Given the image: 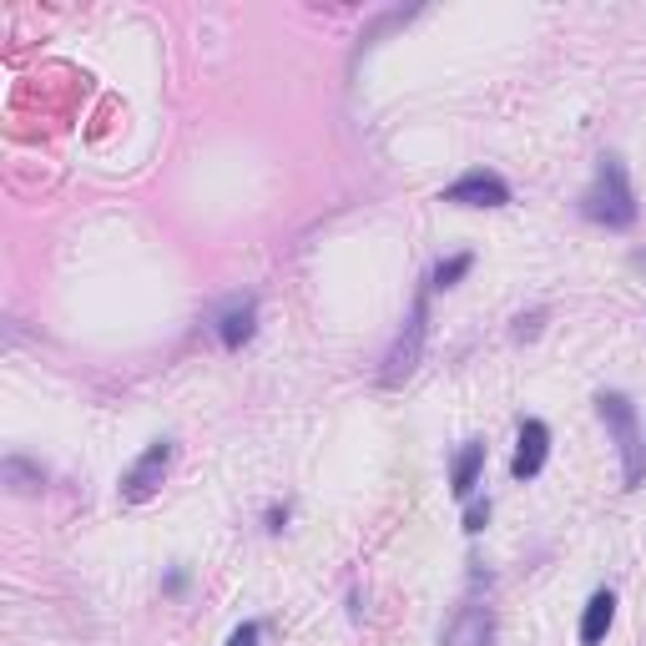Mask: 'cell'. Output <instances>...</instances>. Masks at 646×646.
<instances>
[{"label": "cell", "mask_w": 646, "mask_h": 646, "mask_svg": "<svg viewBox=\"0 0 646 646\" xmlns=\"http://www.w3.org/2000/svg\"><path fill=\"white\" fill-rule=\"evenodd\" d=\"M580 212L592 222H602V228H632L636 222V192H632V177H626V162L616 152H606L596 162V182L586 187Z\"/></svg>", "instance_id": "6da1fadb"}, {"label": "cell", "mask_w": 646, "mask_h": 646, "mask_svg": "<svg viewBox=\"0 0 646 646\" xmlns=\"http://www.w3.org/2000/svg\"><path fill=\"white\" fill-rule=\"evenodd\" d=\"M596 415L606 419V429L616 435V449H622V480L626 490H636V485L646 480V445H642V429H636V409L626 395H616V389H606V395H596Z\"/></svg>", "instance_id": "7a4b0ae2"}, {"label": "cell", "mask_w": 646, "mask_h": 646, "mask_svg": "<svg viewBox=\"0 0 646 646\" xmlns=\"http://www.w3.org/2000/svg\"><path fill=\"white\" fill-rule=\"evenodd\" d=\"M425 334H429V304H425V294H419V298H415V308H409V324L399 329V339H395V349L384 354L379 384L399 389V384H405L409 374L419 369V359H425Z\"/></svg>", "instance_id": "3957f363"}, {"label": "cell", "mask_w": 646, "mask_h": 646, "mask_svg": "<svg viewBox=\"0 0 646 646\" xmlns=\"http://www.w3.org/2000/svg\"><path fill=\"white\" fill-rule=\"evenodd\" d=\"M167 470H172V439H152V445L132 460V470L121 475V500H127V505L152 500L157 485L167 480Z\"/></svg>", "instance_id": "277c9868"}, {"label": "cell", "mask_w": 646, "mask_h": 646, "mask_svg": "<svg viewBox=\"0 0 646 646\" xmlns=\"http://www.w3.org/2000/svg\"><path fill=\"white\" fill-rule=\"evenodd\" d=\"M439 202H455V208H505L510 202V182L490 167H470L460 182H449L439 192Z\"/></svg>", "instance_id": "5b68a950"}, {"label": "cell", "mask_w": 646, "mask_h": 646, "mask_svg": "<svg viewBox=\"0 0 646 646\" xmlns=\"http://www.w3.org/2000/svg\"><path fill=\"white\" fill-rule=\"evenodd\" d=\"M490 642H495V612L485 602H465L445 622V636H439V646H490Z\"/></svg>", "instance_id": "8992f818"}, {"label": "cell", "mask_w": 646, "mask_h": 646, "mask_svg": "<svg viewBox=\"0 0 646 646\" xmlns=\"http://www.w3.org/2000/svg\"><path fill=\"white\" fill-rule=\"evenodd\" d=\"M546 455H550V425H546V419H520V439H515L510 475H515V480H536V475L546 470Z\"/></svg>", "instance_id": "52a82bcc"}, {"label": "cell", "mask_w": 646, "mask_h": 646, "mask_svg": "<svg viewBox=\"0 0 646 646\" xmlns=\"http://www.w3.org/2000/svg\"><path fill=\"white\" fill-rule=\"evenodd\" d=\"M480 470H485V439H465L460 455L449 460V490H455V500H470L475 485H480Z\"/></svg>", "instance_id": "ba28073f"}, {"label": "cell", "mask_w": 646, "mask_h": 646, "mask_svg": "<svg viewBox=\"0 0 646 646\" xmlns=\"http://www.w3.org/2000/svg\"><path fill=\"white\" fill-rule=\"evenodd\" d=\"M612 622H616V596L596 592L592 602H586V612H580V646H602L606 632H612Z\"/></svg>", "instance_id": "9c48e42d"}, {"label": "cell", "mask_w": 646, "mask_h": 646, "mask_svg": "<svg viewBox=\"0 0 646 646\" xmlns=\"http://www.w3.org/2000/svg\"><path fill=\"white\" fill-rule=\"evenodd\" d=\"M252 329H258V308H252V298H238V304H232L228 314L218 318L222 349H242V344L252 339Z\"/></svg>", "instance_id": "30bf717a"}, {"label": "cell", "mask_w": 646, "mask_h": 646, "mask_svg": "<svg viewBox=\"0 0 646 646\" xmlns=\"http://www.w3.org/2000/svg\"><path fill=\"white\" fill-rule=\"evenodd\" d=\"M475 268V252H455V258H445V264H435V274H429V288H455L465 274Z\"/></svg>", "instance_id": "8fae6325"}, {"label": "cell", "mask_w": 646, "mask_h": 646, "mask_svg": "<svg viewBox=\"0 0 646 646\" xmlns=\"http://www.w3.org/2000/svg\"><path fill=\"white\" fill-rule=\"evenodd\" d=\"M485 526H490V500H475L470 510H465V536H480Z\"/></svg>", "instance_id": "7c38bea8"}, {"label": "cell", "mask_w": 646, "mask_h": 646, "mask_svg": "<svg viewBox=\"0 0 646 646\" xmlns=\"http://www.w3.org/2000/svg\"><path fill=\"white\" fill-rule=\"evenodd\" d=\"M228 646H258V622H242L238 632L228 636Z\"/></svg>", "instance_id": "4fadbf2b"}]
</instances>
